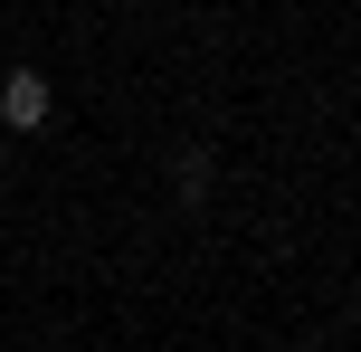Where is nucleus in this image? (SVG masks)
I'll return each mask as SVG.
<instances>
[{
    "instance_id": "f257e3e1",
    "label": "nucleus",
    "mask_w": 361,
    "mask_h": 352,
    "mask_svg": "<svg viewBox=\"0 0 361 352\" xmlns=\"http://www.w3.org/2000/svg\"><path fill=\"white\" fill-rule=\"evenodd\" d=\"M48 114H57V95H48L38 67H10V76H0V124H10V133H38Z\"/></svg>"
},
{
    "instance_id": "f03ea898",
    "label": "nucleus",
    "mask_w": 361,
    "mask_h": 352,
    "mask_svg": "<svg viewBox=\"0 0 361 352\" xmlns=\"http://www.w3.org/2000/svg\"><path fill=\"white\" fill-rule=\"evenodd\" d=\"M209 171H219V162H209V143H180V152H171V190H180L190 210L209 200Z\"/></svg>"
},
{
    "instance_id": "7ed1b4c3",
    "label": "nucleus",
    "mask_w": 361,
    "mask_h": 352,
    "mask_svg": "<svg viewBox=\"0 0 361 352\" xmlns=\"http://www.w3.org/2000/svg\"><path fill=\"white\" fill-rule=\"evenodd\" d=\"M0 171H10V152H0Z\"/></svg>"
}]
</instances>
